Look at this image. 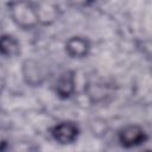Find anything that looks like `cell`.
Segmentation results:
<instances>
[{"mask_svg": "<svg viewBox=\"0 0 152 152\" xmlns=\"http://www.w3.org/2000/svg\"><path fill=\"white\" fill-rule=\"evenodd\" d=\"M37 6V13L39 18V25L49 26L52 25L59 17V8L56 4L48 1V0H40L36 2Z\"/></svg>", "mask_w": 152, "mask_h": 152, "instance_id": "cell-8", "label": "cell"}, {"mask_svg": "<svg viewBox=\"0 0 152 152\" xmlns=\"http://www.w3.org/2000/svg\"><path fill=\"white\" fill-rule=\"evenodd\" d=\"M11 20L21 30H32L39 25L36 2L30 0H12L7 5Z\"/></svg>", "mask_w": 152, "mask_h": 152, "instance_id": "cell-1", "label": "cell"}, {"mask_svg": "<svg viewBox=\"0 0 152 152\" xmlns=\"http://www.w3.org/2000/svg\"><path fill=\"white\" fill-rule=\"evenodd\" d=\"M86 95L94 104H103L109 102L115 95V86L113 82L104 80H94L88 82L84 88Z\"/></svg>", "mask_w": 152, "mask_h": 152, "instance_id": "cell-3", "label": "cell"}, {"mask_svg": "<svg viewBox=\"0 0 152 152\" xmlns=\"http://www.w3.org/2000/svg\"><path fill=\"white\" fill-rule=\"evenodd\" d=\"M80 134L78 126L72 121H61L51 128V137L61 145L74 144Z\"/></svg>", "mask_w": 152, "mask_h": 152, "instance_id": "cell-5", "label": "cell"}, {"mask_svg": "<svg viewBox=\"0 0 152 152\" xmlns=\"http://www.w3.org/2000/svg\"><path fill=\"white\" fill-rule=\"evenodd\" d=\"M1 55L6 58H15L20 55V43L12 34H2L0 40Z\"/></svg>", "mask_w": 152, "mask_h": 152, "instance_id": "cell-9", "label": "cell"}, {"mask_svg": "<svg viewBox=\"0 0 152 152\" xmlns=\"http://www.w3.org/2000/svg\"><path fill=\"white\" fill-rule=\"evenodd\" d=\"M66 2L76 8H84L95 2V0H66Z\"/></svg>", "mask_w": 152, "mask_h": 152, "instance_id": "cell-11", "label": "cell"}, {"mask_svg": "<svg viewBox=\"0 0 152 152\" xmlns=\"http://www.w3.org/2000/svg\"><path fill=\"white\" fill-rule=\"evenodd\" d=\"M147 140L146 131L135 124L124 126L118 132V141L125 148H132L145 144Z\"/></svg>", "mask_w": 152, "mask_h": 152, "instance_id": "cell-4", "label": "cell"}, {"mask_svg": "<svg viewBox=\"0 0 152 152\" xmlns=\"http://www.w3.org/2000/svg\"><path fill=\"white\" fill-rule=\"evenodd\" d=\"M90 49H91V44L89 39L83 36H72L64 44L65 53L72 59L86 58L89 55Z\"/></svg>", "mask_w": 152, "mask_h": 152, "instance_id": "cell-6", "label": "cell"}, {"mask_svg": "<svg viewBox=\"0 0 152 152\" xmlns=\"http://www.w3.org/2000/svg\"><path fill=\"white\" fill-rule=\"evenodd\" d=\"M21 74L26 84L31 87H39L49 78L50 70L49 66L42 61L28 58L21 64Z\"/></svg>", "mask_w": 152, "mask_h": 152, "instance_id": "cell-2", "label": "cell"}, {"mask_svg": "<svg viewBox=\"0 0 152 152\" xmlns=\"http://www.w3.org/2000/svg\"><path fill=\"white\" fill-rule=\"evenodd\" d=\"M76 90V76L74 70L63 71L56 83H55V93L61 99H69L74 95Z\"/></svg>", "mask_w": 152, "mask_h": 152, "instance_id": "cell-7", "label": "cell"}, {"mask_svg": "<svg viewBox=\"0 0 152 152\" xmlns=\"http://www.w3.org/2000/svg\"><path fill=\"white\" fill-rule=\"evenodd\" d=\"M107 128H108V125H107V122L104 120L96 119L90 124V129H91L94 135H103V134H106Z\"/></svg>", "mask_w": 152, "mask_h": 152, "instance_id": "cell-10", "label": "cell"}]
</instances>
